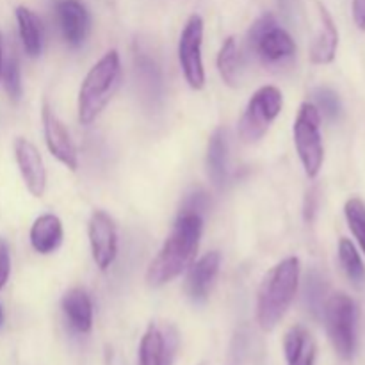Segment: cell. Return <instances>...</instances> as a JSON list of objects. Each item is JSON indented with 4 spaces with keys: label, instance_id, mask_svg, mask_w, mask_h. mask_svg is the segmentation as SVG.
<instances>
[{
    "label": "cell",
    "instance_id": "obj_1",
    "mask_svg": "<svg viewBox=\"0 0 365 365\" xmlns=\"http://www.w3.org/2000/svg\"><path fill=\"white\" fill-rule=\"evenodd\" d=\"M202 232L203 216L182 210L160 252L150 262L146 271V284L150 287H163L191 267L198 253Z\"/></svg>",
    "mask_w": 365,
    "mask_h": 365
},
{
    "label": "cell",
    "instance_id": "obj_2",
    "mask_svg": "<svg viewBox=\"0 0 365 365\" xmlns=\"http://www.w3.org/2000/svg\"><path fill=\"white\" fill-rule=\"evenodd\" d=\"M299 285V260L289 257L271 267L264 277L257 298V323L264 331L278 327L294 302Z\"/></svg>",
    "mask_w": 365,
    "mask_h": 365
},
{
    "label": "cell",
    "instance_id": "obj_3",
    "mask_svg": "<svg viewBox=\"0 0 365 365\" xmlns=\"http://www.w3.org/2000/svg\"><path fill=\"white\" fill-rule=\"evenodd\" d=\"M121 61L116 50H109L91 70L88 71L78 89V121L91 125L102 114L120 88Z\"/></svg>",
    "mask_w": 365,
    "mask_h": 365
},
{
    "label": "cell",
    "instance_id": "obj_4",
    "mask_svg": "<svg viewBox=\"0 0 365 365\" xmlns=\"http://www.w3.org/2000/svg\"><path fill=\"white\" fill-rule=\"evenodd\" d=\"M248 46L266 66L278 68L296 56V43L271 13L253 21L248 31Z\"/></svg>",
    "mask_w": 365,
    "mask_h": 365
},
{
    "label": "cell",
    "instance_id": "obj_5",
    "mask_svg": "<svg viewBox=\"0 0 365 365\" xmlns=\"http://www.w3.org/2000/svg\"><path fill=\"white\" fill-rule=\"evenodd\" d=\"M323 317L328 337L337 355L344 360H351L356 351V303L344 292H335L324 303Z\"/></svg>",
    "mask_w": 365,
    "mask_h": 365
},
{
    "label": "cell",
    "instance_id": "obj_6",
    "mask_svg": "<svg viewBox=\"0 0 365 365\" xmlns=\"http://www.w3.org/2000/svg\"><path fill=\"white\" fill-rule=\"evenodd\" d=\"M321 113L312 102L299 106L294 120V145L307 177L316 178L323 168L324 148L321 138Z\"/></svg>",
    "mask_w": 365,
    "mask_h": 365
},
{
    "label": "cell",
    "instance_id": "obj_7",
    "mask_svg": "<svg viewBox=\"0 0 365 365\" xmlns=\"http://www.w3.org/2000/svg\"><path fill=\"white\" fill-rule=\"evenodd\" d=\"M282 107H284V96L274 86H264L253 93L245 114L239 120V135L242 141L248 145L260 141L278 118Z\"/></svg>",
    "mask_w": 365,
    "mask_h": 365
},
{
    "label": "cell",
    "instance_id": "obj_8",
    "mask_svg": "<svg viewBox=\"0 0 365 365\" xmlns=\"http://www.w3.org/2000/svg\"><path fill=\"white\" fill-rule=\"evenodd\" d=\"M203 45V20L200 14H192L184 25L178 41V61L185 82L192 89L200 91L205 86V70L202 59Z\"/></svg>",
    "mask_w": 365,
    "mask_h": 365
},
{
    "label": "cell",
    "instance_id": "obj_9",
    "mask_svg": "<svg viewBox=\"0 0 365 365\" xmlns=\"http://www.w3.org/2000/svg\"><path fill=\"white\" fill-rule=\"evenodd\" d=\"M93 260L102 271L109 269L118 255V232L113 217L106 210H95L88 225Z\"/></svg>",
    "mask_w": 365,
    "mask_h": 365
},
{
    "label": "cell",
    "instance_id": "obj_10",
    "mask_svg": "<svg viewBox=\"0 0 365 365\" xmlns=\"http://www.w3.org/2000/svg\"><path fill=\"white\" fill-rule=\"evenodd\" d=\"M56 18L61 34L70 46H81L91 29V18L81 0H57Z\"/></svg>",
    "mask_w": 365,
    "mask_h": 365
},
{
    "label": "cell",
    "instance_id": "obj_11",
    "mask_svg": "<svg viewBox=\"0 0 365 365\" xmlns=\"http://www.w3.org/2000/svg\"><path fill=\"white\" fill-rule=\"evenodd\" d=\"M14 157L29 192L36 198H41L46 189V170L38 148L27 139L18 138L14 141Z\"/></svg>",
    "mask_w": 365,
    "mask_h": 365
},
{
    "label": "cell",
    "instance_id": "obj_12",
    "mask_svg": "<svg viewBox=\"0 0 365 365\" xmlns=\"http://www.w3.org/2000/svg\"><path fill=\"white\" fill-rule=\"evenodd\" d=\"M43 130H45V141L50 153H52L61 164H64L68 170H77V148H75L73 141H71L70 134H68L63 121L50 110V107L46 106V103L45 107H43Z\"/></svg>",
    "mask_w": 365,
    "mask_h": 365
},
{
    "label": "cell",
    "instance_id": "obj_13",
    "mask_svg": "<svg viewBox=\"0 0 365 365\" xmlns=\"http://www.w3.org/2000/svg\"><path fill=\"white\" fill-rule=\"evenodd\" d=\"M220 252L205 253L202 259L191 264L187 282H185V291H187V296L192 302H205L210 292V287H212L214 280H216L217 273H220Z\"/></svg>",
    "mask_w": 365,
    "mask_h": 365
},
{
    "label": "cell",
    "instance_id": "obj_14",
    "mask_svg": "<svg viewBox=\"0 0 365 365\" xmlns=\"http://www.w3.org/2000/svg\"><path fill=\"white\" fill-rule=\"evenodd\" d=\"M177 344V335L166 337L157 324H150L139 344V365H170Z\"/></svg>",
    "mask_w": 365,
    "mask_h": 365
},
{
    "label": "cell",
    "instance_id": "obj_15",
    "mask_svg": "<svg viewBox=\"0 0 365 365\" xmlns=\"http://www.w3.org/2000/svg\"><path fill=\"white\" fill-rule=\"evenodd\" d=\"M317 11L321 18V31L310 46V61L314 64H330L337 56L339 31L330 11L321 2H317Z\"/></svg>",
    "mask_w": 365,
    "mask_h": 365
},
{
    "label": "cell",
    "instance_id": "obj_16",
    "mask_svg": "<svg viewBox=\"0 0 365 365\" xmlns=\"http://www.w3.org/2000/svg\"><path fill=\"white\" fill-rule=\"evenodd\" d=\"M63 312L68 323L78 334H89L93 328V303L84 289H70L63 296Z\"/></svg>",
    "mask_w": 365,
    "mask_h": 365
},
{
    "label": "cell",
    "instance_id": "obj_17",
    "mask_svg": "<svg viewBox=\"0 0 365 365\" xmlns=\"http://www.w3.org/2000/svg\"><path fill=\"white\" fill-rule=\"evenodd\" d=\"M64 237L63 223L53 214H43L31 227V245L41 255H50L61 246Z\"/></svg>",
    "mask_w": 365,
    "mask_h": 365
},
{
    "label": "cell",
    "instance_id": "obj_18",
    "mask_svg": "<svg viewBox=\"0 0 365 365\" xmlns=\"http://www.w3.org/2000/svg\"><path fill=\"white\" fill-rule=\"evenodd\" d=\"M316 342L309 330L303 327H292L284 337V353L287 365L316 364Z\"/></svg>",
    "mask_w": 365,
    "mask_h": 365
},
{
    "label": "cell",
    "instance_id": "obj_19",
    "mask_svg": "<svg viewBox=\"0 0 365 365\" xmlns=\"http://www.w3.org/2000/svg\"><path fill=\"white\" fill-rule=\"evenodd\" d=\"M18 32H20L21 45L29 57H38L43 50V25L38 14L25 6H18L16 11Z\"/></svg>",
    "mask_w": 365,
    "mask_h": 365
},
{
    "label": "cell",
    "instance_id": "obj_20",
    "mask_svg": "<svg viewBox=\"0 0 365 365\" xmlns=\"http://www.w3.org/2000/svg\"><path fill=\"white\" fill-rule=\"evenodd\" d=\"M227 134L223 128H217L209 139V146H207V173H209L210 182L216 187H223L227 182Z\"/></svg>",
    "mask_w": 365,
    "mask_h": 365
},
{
    "label": "cell",
    "instance_id": "obj_21",
    "mask_svg": "<svg viewBox=\"0 0 365 365\" xmlns=\"http://www.w3.org/2000/svg\"><path fill=\"white\" fill-rule=\"evenodd\" d=\"M217 70L225 84L230 88H239L242 84V56L234 36L225 39L221 45L217 53Z\"/></svg>",
    "mask_w": 365,
    "mask_h": 365
},
{
    "label": "cell",
    "instance_id": "obj_22",
    "mask_svg": "<svg viewBox=\"0 0 365 365\" xmlns=\"http://www.w3.org/2000/svg\"><path fill=\"white\" fill-rule=\"evenodd\" d=\"M339 262H341L342 269H344L346 277L351 280V284L356 285V287H364L365 285L364 260L362 257H360L356 246L346 237H342L341 241H339Z\"/></svg>",
    "mask_w": 365,
    "mask_h": 365
},
{
    "label": "cell",
    "instance_id": "obj_23",
    "mask_svg": "<svg viewBox=\"0 0 365 365\" xmlns=\"http://www.w3.org/2000/svg\"><path fill=\"white\" fill-rule=\"evenodd\" d=\"M324 296H327V280H324L319 271H312L307 277L305 305L314 317L323 316L324 303H327Z\"/></svg>",
    "mask_w": 365,
    "mask_h": 365
},
{
    "label": "cell",
    "instance_id": "obj_24",
    "mask_svg": "<svg viewBox=\"0 0 365 365\" xmlns=\"http://www.w3.org/2000/svg\"><path fill=\"white\" fill-rule=\"evenodd\" d=\"M138 77L141 81L143 89H146L148 98H159L160 96V73L157 64L148 56H138L135 59Z\"/></svg>",
    "mask_w": 365,
    "mask_h": 365
},
{
    "label": "cell",
    "instance_id": "obj_25",
    "mask_svg": "<svg viewBox=\"0 0 365 365\" xmlns=\"http://www.w3.org/2000/svg\"><path fill=\"white\" fill-rule=\"evenodd\" d=\"M344 214L349 230L365 253V203L360 198H349L344 205Z\"/></svg>",
    "mask_w": 365,
    "mask_h": 365
},
{
    "label": "cell",
    "instance_id": "obj_26",
    "mask_svg": "<svg viewBox=\"0 0 365 365\" xmlns=\"http://www.w3.org/2000/svg\"><path fill=\"white\" fill-rule=\"evenodd\" d=\"M314 106L321 113V116L328 118L330 121L339 120L342 116V102L337 93L330 88L314 89Z\"/></svg>",
    "mask_w": 365,
    "mask_h": 365
},
{
    "label": "cell",
    "instance_id": "obj_27",
    "mask_svg": "<svg viewBox=\"0 0 365 365\" xmlns=\"http://www.w3.org/2000/svg\"><path fill=\"white\" fill-rule=\"evenodd\" d=\"M0 77L4 78V88H6L7 95L13 102H18L21 98V71L20 63H18L16 56H9L2 63V73Z\"/></svg>",
    "mask_w": 365,
    "mask_h": 365
},
{
    "label": "cell",
    "instance_id": "obj_28",
    "mask_svg": "<svg viewBox=\"0 0 365 365\" xmlns=\"http://www.w3.org/2000/svg\"><path fill=\"white\" fill-rule=\"evenodd\" d=\"M207 207H209V195L203 191H198L189 195V198L185 200V205L182 210H184V212H195V214H200V216H203Z\"/></svg>",
    "mask_w": 365,
    "mask_h": 365
},
{
    "label": "cell",
    "instance_id": "obj_29",
    "mask_svg": "<svg viewBox=\"0 0 365 365\" xmlns=\"http://www.w3.org/2000/svg\"><path fill=\"white\" fill-rule=\"evenodd\" d=\"M11 273V255H9V246L4 239H0V291L6 285L7 278Z\"/></svg>",
    "mask_w": 365,
    "mask_h": 365
},
{
    "label": "cell",
    "instance_id": "obj_30",
    "mask_svg": "<svg viewBox=\"0 0 365 365\" xmlns=\"http://www.w3.org/2000/svg\"><path fill=\"white\" fill-rule=\"evenodd\" d=\"M351 11L356 27L365 32V0H353Z\"/></svg>",
    "mask_w": 365,
    "mask_h": 365
},
{
    "label": "cell",
    "instance_id": "obj_31",
    "mask_svg": "<svg viewBox=\"0 0 365 365\" xmlns=\"http://www.w3.org/2000/svg\"><path fill=\"white\" fill-rule=\"evenodd\" d=\"M303 212H305V220L307 221H312L314 220V214H316L317 210V189H312V191H309V195H307L305 198V207H303Z\"/></svg>",
    "mask_w": 365,
    "mask_h": 365
},
{
    "label": "cell",
    "instance_id": "obj_32",
    "mask_svg": "<svg viewBox=\"0 0 365 365\" xmlns=\"http://www.w3.org/2000/svg\"><path fill=\"white\" fill-rule=\"evenodd\" d=\"M2 34H0V73H2Z\"/></svg>",
    "mask_w": 365,
    "mask_h": 365
},
{
    "label": "cell",
    "instance_id": "obj_33",
    "mask_svg": "<svg viewBox=\"0 0 365 365\" xmlns=\"http://www.w3.org/2000/svg\"><path fill=\"white\" fill-rule=\"evenodd\" d=\"M4 323V310H2V305H0V327H2Z\"/></svg>",
    "mask_w": 365,
    "mask_h": 365
}]
</instances>
